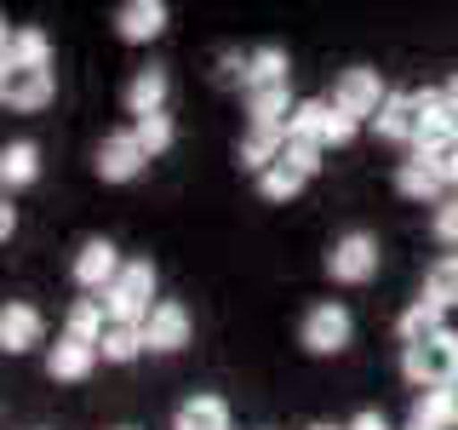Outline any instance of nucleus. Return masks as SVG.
I'll return each mask as SVG.
<instances>
[{"label":"nucleus","instance_id":"obj_2","mask_svg":"<svg viewBox=\"0 0 458 430\" xmlns=\"http://www.w3.org/2000/svg\"><path fill=\"white\" fill-rule=\"evenodd\" d=\"M149 298H155V264L149 258H126V270L104 293V310H109V322H121V327H143L155 315Z\"/></svg>","mask_w":458,"mask_h":430},{"label":"nucleus","instance_id":"obj_8","mask_svg":"<svg viewBox=\"0 0 458 430\" xmlns=\"http://www.w3.org/2000/svg\"><path fill=\"white\" fill-rule=\"evenodd\" d=\"M190 333H195V322H190V310H183L178 298H161L155 315L143 322V339H149L155 356H178L183 344H190Z\"/></svg>","mask_w":458,"mask_h":430},{"label":"nucleus","instance_id":"obj_20","mask_svg":"<svg viewBox=\"0 0 458 430\" xmlns=\"http://www.w3.org/2000/svg\"><path fill=\"white\" fill-rule=\"evenodd\" d=\"M419 430H458V391H424L412 401V419Z\"/></svg>","mask_w":458,"mask_h":430},{"label":"nucleus","instance_id":"obj_33","mask_svg":"<svg viewBox=\"0 0 458 430\" xmlns=\"http://www.w3.org/2000/svg\"><path fill=\"white\" fill-rule=\"evenodd\" d=\"M436 167H441V184H447V195H453V190H458V143L436 155Z\"/></svg>","mask_w":458,"mask_h":430},{"label":"nucleus","instance_id":"obj_22","mask_svg":"<svg viewBox=\"0 0 458 430\" xmlns=\"http://www.w3.org/2000/svg\"><path fill=\"white\" fill-rule=\"evenodd\" d=\"M35 178H40V150L29 138L6 143V150H0V184H6V190H23V184H35Z\"/></svg>","mask_w":458,"mask_h":430},{"label":"nucleus","instance_id":"obj_6","mask_svg":"<svg viewBox=\"0 0 458 430\" xmlns=\"http://www.w3.org/2000/svg\"><path fill=\"white\" fill-rule=\"evenodd\" d=\"M327 276L344 281V287H361L378 276V241L367 236V229H350V236L333 241V253H327Z\"/></svg>","mask_w":458,"mask_h":430},{"label":"nucleus","instance_id":"obj_9","mask_svg":"<svg viewBox=\"0 0 458 430\" xmlns=\"http://www.w3.org/2000/svg\"><path fill=\"white\" fill-rule=\"evenodd\" d=\"M395 195H407V201H424V207H441V201H447V184H441V167H436V155H419V150H412L407 161L395 167Z\"/></svg>","mask_w":458,"mask_h":430},{"label":"nucleus","instance_id":"obj_1","mask_svg":"<svg viewBox=\"0 0 458 430\" xmlns=\"http://www.w3.org/2000/svg\"><path fill=\"white\" fill-rule=\"evenodd\" d=\"M401 379L412 391H458V333L453 327H441L424 344H407L401 350Z\"/></svg>","mask_w":458,"mask_h":430},{"label":"nucleus","instance_id":"obj_7","mask_svg":"<svg viewBox=\"0 0 458 430\" xmlns=\"http://www.w3.org/2000/svg\"><path fill=\"white\" fill-rule=\"evenodd\" d=\"M92 167H98V178H104V184H132L138 172L149 167V155H143L138 133L126 126V133H104V143H98V155H92Z\"/></svg>","mask_w":458,"mask_h":430},{"label":"nucleus","instance_id":"obj_32","mask_svg":"<svg viewBox=\"0 0 458 430\" xmlns=\"http://www.w3.org/2000/svg\"><path fill=\"white\" fill-rule=\"evenodd\" d=\"M355 126H361V121H350L344 109H327V150H338V143H350V138H355Z\"/></svg>","mask_w":458,"mask_h":430},{"label":"nucleus","instance_id":"obj_34","mask_svg":"<svg viewBox=\"0 0 458 430\" xmlns=\"http://www.w3.org/2000/svg\"><path fill=\"white\" fill-rule=\"evenodd\" d=\"M344 430H390V419H384L378 408H361V413H355V419L344 425Z\"/></svg>","mask_w":458,"mask_h":430},{"label":"nucleus","instance_id":"obj_25","mask_svg":"<svg viewBox=\"0 0 458 430\" xmlns=\"http://www.w3.org/2000/svg\"><path fill=\"white\" fill-rule=\"evenodd\" d=\"M143 350H149V339H143V327H121V322H109L104 344H98V356H104V362H114V367L138 362Z\"/></svg>","mask_w":458,"mask_h":430},{"label":"nucleus","instance_id":"obj_17","mask_svg":"<svg viewBox=\"0 0 458 430\" xmlns=\"http://www.w3.org/2000/svg\"><path fill=\"white\" fill-rule=\"evenodd\" d=\"M161 29H166V6H161V0H126V6L114 12V35L132 40V47L155 40Z\"/></svg>","mask_w":458,"mask_h":430},{"label":"nucleus","instance_id":"obj_26","mask_svg":"<svg viewBox=\"0 0 458 430\" xmlns=\"http://www.w3.org/2000/svg\"><path fill=\"white\" fill-rule=\"evenodd\" d=\"M424 298H436L441 310L458 305V253H441L436 264L424 270Z\"/></svg>","mask_w":458,"mask_h":430},{"label":"nucleus","instance_id":"obj_19","mask_svg":"<svg viewBox=\"0 0 458 430\" xmlns=\"http://www.w3.org/2000/svg\"><path fill=\"white\" fill-rule=\"evenodd\" d=\"M441 315H447V310H441L436 298H424V293L412 298V305L401 310V322H395V333H401V350H407V344H424V339H436L441 327H447Z\"/></svg>","mask_w":458,"mask_h":430},{"label":"nucleus","instance_id":"obj_11","mask_svg":"<svg viewBox=\"0 0 458 430\" xmlns=\"http://www.w3.org/2000/svg\"><path fill=\"white\" fill-rule=\"evenodd\" d=\"M378 138H390V143H412L419 150V126H424V104H419V92H390V104H384L378 121Z\"/></svg>","mask_w":458,"mask_h":430},{"label":"nucleus","instance_id":"obj_21","mask_svg":"<svg viewBox=\"0 0 458 430\" xmlns=\"http://www.w3.org/2000/svg\"><path fill=\"white\" fill-rule=\"evenodd\" d=\"M293 92L286 86H264V92H247V126H286L293 121Z\"/></svg>","mask_w":458,"mask_h":430},{"label":"nucleus","instance_id":"obj_14","mask_svg":"<svg viewBox=\"0 0 458 430\" xmlns=\"http://www.w3.org/2000/svg\"><path fill=\"white\" fill-rule=\"evenodd\" d=\"M98 362H104V356H98V344H86V339H57L52 350H47V373L52 379H64V384H81L86 373H92Z\"/></svg>","mask_w":458,"mask_h":430},{"label":"nucleus","instance_id":"obj_24","mask_svg":"<svg viewBox=\"0 0 458 430\" xmlns=\"http://www.w3.org/2000/svg\"><path fill=\"white\" fill-rule=\"evenodd\" d=\"M247 92H264V86H286V47H258L247 52Z\"/></svg>","mask_w":458,"mask_h":430},{"label":"nucleus","instance_id":"obj_15","mask_svg":"<svg viewBox=\"0 0 458 430\" xmlns=\"http://www.w3.org/2000/svg\"><path fill=\"white\" fill-rule=\"evenodd\" d=\"M235 155H241V167H247V172H258V178H264V172L286 155V126H247Z\"/></svg>","mask_w":458,"mask_h":430},{"label":"nucleus","instance_id":"obj_30","mask_svg":"<svg viewBox=\"0 0 458 430\" xmlns=\"http://www.w3.org/2000/svg\"><path fill=\"white\" fill-rule=\"evenodd\" d=\"M429 229H436V241L441 247H458V190L436 207V219H429Z\"/></svg>","mask_w":458,"mask_h":430},{"label":"nucleus","instance_id":"obj_27","mask_svg":"<svg viewBox=\"0 0 458 430\" xmlns=\"http://www.w3.org/2000/svg\"><path fill=\"white\" fill-rule=\"evenodd\" d=\"M304 184H310V172L298 167V161H286V155H281V161L269 167L264 178H258V190H264V201H293L298 190H304Z\"/></svg>","mask_w":458,"mask_h":430},{"label":"nucleus","instance_id":"obj_4","mask_svg":"<svg viewBox=\"0 0 458 430\" xmlns=\"http://www.w3.org/2000/svg\"><path fill=\"white\" fill-rule=\"evenodd\" d=\"M384 104H390V92H384V81H378V69H367V64H355V69H344L338 86H333V109H344L350 121H378Z\"/></svg>","mask_w":458,"mask_h":430},{"label":"nucleus","instance_id":"obj_28","mask_svg":"<svg viewBox=\"0 0 458 430\" xmlns=\"http://www.w3.org/2000/svg\"><path fill=\"white\" fill-rule=\"evenodd\" d=\"M327 109H333L327 98H304V104L293 109V121H286V133L304 138V143H321V150H327Z\"/></svg>","mask_w":458,"mask_h":430},{"label":"nucleus","instance_id":"obj_5","mask_svg":"<svg viewBox=\"0 0 458 430\" xmlns=\"http://www.w3.org/2000/svg\"><path fill=\"white\" fill-rule=\"evenodd\" d=\"M121 270H126L121 247H114L109 236H92V241H81V253H75V264H69V276H75L81 293L104 298L109 287H114V276H121Z\"/></svg>","mask_w":458,"mask_h":430},{"label":"nucleus","instance_id":"obj_23","mask_svg":"<svg viewBox=\"0 0 458 430\" xmlns=\"http://www.w3.org/2000/svg\"><path fill=\"white\" fill-rule=\"evenodd\" d=\"M64 333L69 339H86V344H104L109 333V310H104V298H75L64 315Z\"/></svg>","mask_w":458,"mask_h":430},{"label":"nucleus","instance_id":"obj_10","mask_svg":"<svg viewBox=\"0 0 458 430\" xmlns=\"http://www.w3.org/2000/svg\"><path fill=\"white\" fill-rule=\"evenodd\" d=\"M0 98L18 115L47 109L52 104V69H12V75H0Z\"/></svg>","mask_w":458,"mask_h":430},{"label":"nucleus","instance_id":"obj_29","mask_svg":"<svg viewBox=\"0 0 458 430\" xmlns=\"http://www.w3.org/2000/svg\"><path fill=\"white\" fill-rule=\"evenodd\" d=\"M132 133H138V143H143L149 161H155V155H166L172 138H178V133H172V115H143V121H132Z\"/></svg>","mask_w":458,"mask_h":430},{"label":"nucleus","instance_id":"obj_18","mask_svg":"<svg viewBox=\"0 0 458 430\" xmlns=\"http://www.w3.org/2000/svg\"><path fill=\"white\" fill-rule=\"evenodd\" d=\"M172 430H229V401L218 391H195L190 401H178Z\"/></svg>","mask_w":458,"mask_h":430},{"label":"nucleus","instance_id":"obj_37","mask_svg":"<svg viewBox=\"0 0 458 430\" xmlns=\"http://www.w3.org/2000/svg\"><path fill=\"white\" fill-rule=\"evenodd\" d=\"M407 430H419V425H407Z\"/></svg>","mask_w":458,"mask_h":430},{"label":"nucleus","instance_id":"obj_35","mask_svg":"<svg viewBox=\"0 0 458 430\" xmlns=\"http://www.w3.org/2000/svg\"><path fill=\"white\" fill-rule=\"evenodd\" d=\"M441 109H447L453 121H458V75H447V81H441Z\"/></svg>","mask_w":458,"mask_h":430},{"label":"nucleus","instance_id":"obj_36","mask_svg":"<svg viewBox=\"0 0 458 430\" xmlns=\"http://www.w3.org/2000/svg\"><path fill=\"white\" fill-rule=\"evenodd\" d=\"M310 430H344V425H310Z\"/></svg>","mask_w":458,"mask_h":430},{"label":"nucleus","instance_id":"obj_31","mask_svg":"<svg viewBox=\"0 0 458 430\" xmlns=\"http://www.w3.org/2000/svg\"><path fill=\"white\" fill-rule=\"evenodd\" d=\"M321 143H304V138H293V133H286V161H298V167H304L310 172V178H315V172H321Z\"/></svg>","mask_w":458,"mask_h":430},{"label":"nucleus","instance_id":"obj_13","mask_svg":"<svg viewBox=\"0 0 458 430\" xmlns=\"http://www.w3.org/2000/svg\"><path fill=\"white\" fill-rule=\"evenodd\" d=\"M35 344H47V315L35 305H6L0 310V350L23 356V350H35Z\"/></svg>","mask_w":458,"mask_h":430},{"label":"nucleus","instance_id":"obj_12","mask_svg":"<svg viewBox=\"0 0 458 430\" xmlns=\"http://www.w3.org/2000/svg\"><path fill=\"white\" fill-rule=\"evenodd\" d=\"M0 69H52V40L47 29H6L0 40Z\"/></svg>","mask_w":458,"mask_h":430},{"label":"nucleus","instance_id":"obj_3","mask_svg":"<svg viewBox=\"0 0 458 430\" xmlns=\"http://www.w3.org/2000/svg\"><path fill=\"white\" fill-rule=\"evenodd\" d=\"M355 333V315L338 305V298H321V305L304 310V327H298V344H304L310 356H338L344 344Z\"/></svg>","mask_w":458,"mask_h":430},{"label":"nucleus","instance_id":"obj_16","mask_svg":"<svg viewBox=\"0 0 458 430\" xmlns=\"http://www.w3.org/2000/svg\"><path fill=\"white\" fill-rule=\"evenodd\" d=\"M166 92H172V81H166L161 64L138 69V75L126 81V109H132V121H143V115H166Z\"/></svg>","mask_w":458,"mask_h":430}]
</instances>
